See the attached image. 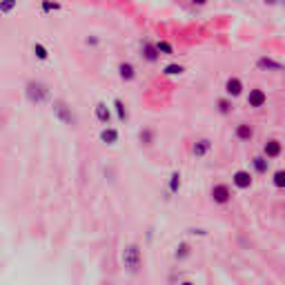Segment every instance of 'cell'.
I'll list each match as a JSON object with an SVG mask.
<instances>
[{
    "mask_svg": "<svg viewBox=\"0 0 285 285\" xmlns=\"http://www.w3.org/2000/svg\"><path fill=\"white\" fill-rule=\"evenodd\" d=\"M265 101H267V96H265L263 89H249V96H248L249 107H263Z\"/></svg>",
    "mask_w": 285,
    "mask_h": 285,
    "instance_id": "cell-5",
    "label": "cell"
},
{
    "mask_svg": "<svg viewBox=\"0 0 285 285\" xmlns=\"http://www.w3.org/2000/svg\"><path fill=\"white\" fill-rule=\"evenodd\" d=\"M14 7H16V0H7V2H0V11H2V14H9Z\"/></svg>",
    "mask_w": 285,
    "mask_h": 285,
    "instance_id": "cell-24",
    "label": "cell"
},
{
    "mask_svg": "<svg viewBox=\"0 0 285 285\" xmlns=\"http://www.w3.org/2000/svg\"><path fill=\"white\" fill-rule=\"evenodd\" d=\"M52 109H53V116L58 118L63 125H76V116H74V111H71V107L67 105L65 101H53L52 103Z\"/></svg>",
    "mask_w": 285,
    "mask_h": 285,
    "instance_id": "cell-2",
    "label": "cell"
},
{
    "mask_svg": "<svg viewBox=\"0 0 285 285\" xmlns=\"http://www.w3.org/2000/svg\"><path fill=\"white\" fill-rule=\"evenodd\" d=\"M141 141L145 142V145H152V141H154L152 129H142V132H141Z\"/></svg>",
    "mask_w": 285,
    "mask_h": 285,
    "instance_id": "cell-23",
    "label": "cell"
},
{
    "mask_svg": "<svg viewBox=\"0 0 285 285\" xmlns=\"http://www.w3.org/2000/svg\"><path fill=\"white\" fill-rule=\"evenodd\" d=\"M156 52H163V53H167V56H172V53H174V49H172V45H169V42H159V45H156Z\"/></svg>",
    "mask_w": 285,
    "mask_h": 285,
    "instance_id": "cell-22",
    "label": "cell"
},
{
    "mask_svg": "<svg viewBox=\"0 0 285 285\" xmlns=\"http://www.w3.org/2000/svg\"><path fill=\"white\" fill-rule=\"evenodd\" d=\"M142 56H145L149 63H156V60H159V52H156V47H154L152 42H142Z\"/></svg>",
    "mask_w": 285,
    "mask_h": 285,
    "instance_id": "cell-13",
    "label": "cell"
},
{
    "mask_svg": "<svg viewBox=\"0 0 285 285\" xmlns=\"http://www.w3.org/2000/svg\"><path fill=\"white\" fill-rule=\"evenodd\" d=\"M274 185H276V187H283V185H285V172H281V169L276 172V174H274Z\"/></svg>",
    "mask_w": 285,
    "mask_h": 285,
    "instance_id": "cell-25",
    "label": "cell"
},
{
    "mask_svg": "<svg viewBox=\"0 0 285 285\" xmlns=\"http://www.w3.org/2000/svg\"><path fill=\"white\" fill-rule=\"evenodd\" d=\"M25 94H27V98H29L32 103L40 105V103L49 96V89L42 83H38V80H29V83H27V87H25Z\"/></svg>",
    "mask_w": 285,
    "mask_h": 285,
    "instance_id": "cell-3",
    "label": "cell"
},
{
    "mask_svg": "<svg viewBox=\"0 0 285 285\" xmlns=\"http://www.w3.org/2000/svg\"><path fill=\"white\" fill-rule=\"evenodd\" d=\"M256 65H259L261 69H272V71H281V69H283V65L276 63V60H272V58H261Z\"/></svg>",
    "mask_w": 285,
    "mask_h": 285,
    "instance_id": "cell-15",
    "label": "cell"
},
{
    "mask_svg": "<svg viewBox=\"0 0 285 285\" xmlns=\"http://www.w3.org/2000/svg\"><path fill=\"white\" fill-rule=\"evenodd\" d=\"M183 71H185V69L180 67V65H167V67H165V74H167V76H180Z\"/></svg>",
    "mask_w": 285,
    "mask_h": 285,
    "instance_id": "cell-19",
    "label": "cell"
},
{
    "mask_svg": "<svg viewBox=\"0 0 285 285\" xmlns=\"http://www.w3.org/2000/svg\"><path fill=\"white\" fill-rule=\"evenodd\" d=\"M60 5L58 2H42V11H58Z\"/></svg>",
    "mask_w": 285,
    "mask_h": 285,
    "instance_id": "cell-26",
    "label": "cell"
},
{
    "mask_svg": "<svg viewBox=\"0 0 285 285\" xmlns=\"http://www.w3.org/2000/svg\"><path fill=\"white\" fill-rule=\"evenodd\" d=\"M254 169H256L259 174H265V172H267V159H265V156H256V159H254Z\"/></svg>",
    "mask_w": 285,
    "mask_h": 285,
    "instance_id": "cell-16",
    "label": "cell"
},
{
    "mask_svg": "<svg viewBox=\"0 0 285 285\" xmlns=\"http://www.w3.org/2000/svg\"><path fill=\"white\" fill-rule=\"evenodd\" d=\"M96 118H98L103 125H109L111 114H109V109H107L105 103H98V105H96Z\"/></svg>",
    "mask_w": 285,
    "mask_h": 285,
    "instance_id": "cell-10",
    "label": "cell"
},
{
    "mask_svg": "<svg viewBox=\"0 0 285 285\" xmlns=\"http://www.w3.org/2000/svg\"><path fill=\"white\" fill-rule=\"evenodd\" d=\"M210 149H212V141L203 138V141H198V142L194 145V156H205Z\"/></svg>",
    "mask_w": 285,
    "mask_h": 285,
    "instance_id": "cell-14",
    "label": "cell"
},
{
    "mask_svg": "<svg viewBox=\"0 0 285 285\" xmlns=\"http://www.w3.org/2000/svg\"><path fill=\"white\" fill-rule=\"evenodd\" d=\"M118 74H121L123 80H134V76H136V69H134L132 63H121V65H118Z\"/></svg>",
    "mask_w": 285,
    "mask_h": 285,
    "instance_id": "cell-9",
    "label": "cell"
},
{
    "mask_svg": "<svg viewBox=\"0 0 285 285\" xmlns=\"http://www.w3.org/2000/svg\"><path fill=\"white\" fill-rule=\"evenodd\" d=\"M123 265L129 274H136L141 269V248L138 245H127L123 249Z\"/></svg>",
    "mask_w": 285,
    "mask_h": 285,
    "instance_id": "cell-1",
    "label": "cell"
},
{
    "mask_svg": "<svg viewBox=\"0 0 285 285\" xmlns=\"http://www.w3.org/2000/svg\"><path fill=\"white\" fill-rule=\"evenodd\" d=\"M218 109H221V114H230L232 107H230V103L227 101H218Z\"/></svg>",
    "mask_w": 285,
    "mask_h": 285,
    "instance_id": "cell-27",
    "label": "cell"
},
{
    "mask_svg": "<svg viewBox=\"0 0 285 285\" xmlns=\"http://www.w3.org/2000/svg\"><path fill=\"white\" fill-rule=\"evenodd\" d=\"M252 136H254V129L248 125V123H241V125L236 127V138L238 141H249Z\"/></svg>",
    "mask_w": 285,
    "mask_h": 285,
    "instance_id": "cell-12",
    "label": "cell"
},
{
    "mask_svg": "<svg viewBox=\"0 0 285 285\" xmlns=\"http://www.w3.org/2000/svg\"><path fill=\"white\" fill-rule=\"evenodd\" d=\"M114 107H116V111H118V118H121V121H127V109H125V105H123L121 98L114 101Z\"/></svg>",
    "mask_w": 285,
    "mask_h": 285,
    "instance_id": "cell-18",
    "label": "cell"
},
{
    "mask_svg": "<svg viewBox=\"0 0 285 285\" xmlns=\"http://www.w3.org/2000/svg\"><path fill=\"white\" fill-rule=\"evenodd\" d=\"M101 141L107 142V145H114V142H118V132L114 127H105L101 132Z\"/></svg>",
    "mask_w": 285,
    "mask_h": 285,
    "instance_id": "cell-11",
    "label": "cell"
},
{
    "mask_svg": "<svg viewBox=\"0 0 285 285\" xmlns=\"http://www.w3.org/2000/svg\"><path fill=\"white\" fill-rule=\"evenodd\" d=\"M225 94L227 96H232V98H236V96H241L243 94V83L238 78H230L225 83Z\"/></svg>",
    "mask_w": 285,
    "mask_h": 285,
    "instance_id": "cell-7",
    "label": "cell"
},
{
    "mask_svg": "<svg viewBox=\"0 0 285 285\" xmlns=\"http://www.w3.org/2000/svg\"><path fill=\"white\" fill-rule=\"evenodd\" d=\"M34 53H36V56H38V60H47V58H49L47 49L42 47L40 42H36V45H34Z\"/></svg>",
    "mask_w": 285,
    "mask_h": 285,
    "instance_id": "cell-17",
    "label": "cell"
},
{
    "mask_svg": "<svg viewBox=\"0 0 285 285\" xmlns=\"http://www.w3.org/2000/svg\"><path fill=\"white\" fill-rule=\"evenodd\" d=\"M263 152H265V159H276V156L281 154V142L272 138V141H267V142H265Z\"/></svg>",
    "mask_w": 285,
    "mask_h": 285,
    "instance_id": "cell-8",
    "label": "cell"
},
{
    "mask_svg": "<svg viewBox=\"0 0 285 285\" xmlns=\"http://www.w3.org/2000/svg\"><path fill=\"white\" fill-rule=\"evenodd\" d=\"M180 285H194V283H190V281H185V283H180Z\"/></svg>",
    "mask_w": 285,
    "mask_h": 285,
    "instance_id": "cell-28",
    "label": "cell"
},
{
    "mask_svg": "<svg viewBox=\"0 0 285 285\" xmlns=\"http://www.w3.org/2000/svg\"><path fill=\"white\" fill-rule=\"evenodd\" d=\"M185 256H190V245H187V243H180L178 249H176V259H185Z\"/></svg>",
    "mask_w": 285,
    "mask_h": 285,
    "instance_id": "cell-21",
    "label": "cell"
},
{
    "mask_svg": "<svg viewBox=\"0 0 285 285\" xmlns=\"http://www.w3.org/2000/svg\"><path fill=\"white\" fill-rule=\"evenodd\" d=\"M180 187V174L176 172V174H172V180H169V192H178Z\"/></svg>",
    "mask_w": 285,
    "mask_h": 285,
    "instance_id": "cell-20",
    "label": "cell"
},
{
    "mask_svg": "<svg viewBox=\"0 0 285 285\" xmlns=\"http://www.w3.org/2000/svg\"><path fill=\"white\" fill-rule=\"evenodd\" d=\"M232 180H234V185H236L238 190H248V187H252V176H249V172H243V169L236 172Z\"/></svg>",
    "mask_w": 285,
    "mask_h": 285,
    "instance_id": "cell-6",
    "label": "cell"
},
{
    "mask_svg": "<svg viewBox=\"0 0 285 285\" xmlns=\"http://www.w3.org/2000/svg\"><path fill=\"white\" fill-rule=\"evenodd\" d=\"M212 198H214V203H218V205H225V203H230V198H232V192H230L227 185H214V187H212Z\"/></svg>",
    "mask_w": 285,
    "mask_h": 285,
    "instance_id": "cell-4",
    "label": "cell"
}]
</instances>
